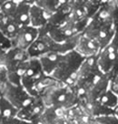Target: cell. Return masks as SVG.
Returning a JSON list of instances; mask_svg holds the SVG:
<instances>
[{"label":"cell","instance_id":"cell-14","mask_svg":"<svg viewBox=\"0 0 118 124\" xmlns=\"http://www.w3.org/2000/svg\"><path fill=\"white\" fill-rule=\"evenodd\" d=\"M115 58H116V53L115 52H109L108 53V59L109 60L114 61Z\"/></svg>","mask_w":118,"mask_h":124},{"label":"cell","instance_id":"cell-20","mask_svg":"<svg viewBox=\"0 0 118 124\" xmlns=\"http://www.w3.org/2000/svg\"><path fill=\"white\" fill-rule=\"evenodd\" d=\"M3 39H4V37H3V35H2V33L0 32V41H2Z\"/></svg>","mask_w":118,"mask_h":124},{"label":"cell","instance_id":"cell-3","mask_svg":"<svg viewBox=\"0 0 118 124\" xmlns=\"http://www.w3.org/2000/svg\"><path fill=\"white\" fill-rule=\"evenodd\" d=\"M16 7H17V4L14 0H6L0 5V11L3 15L12 17L16 9Z\"/></svg>","mask_w":118,"mask_h":124},{"label":"cell","instance_id":"cell-9","mask_svg":"<svg viewBox=\"0 0 118 124\" xmlns=\"http://www.w3.org/2000/svg\"><path fill=\"white\" fill-rule=\"evenodd\" d=\"M84 44H85V46L87 47L88 49H90V50H94V49L96 48V45H95V43L94 42L93 40H91V39H85Z\"/></svg>","mask_w":118,"mask_h":124},{"label":"cell","instance_id":"cell-11","mask_svg":"<svg viewBox=\"0 0 118 124\" xmlns=\"http://www.w3.org/2000/svg\"><path fill=\"white\" fill-rule=\"evenodd\" d=\"M57 58H58V56H57L56 53H50V54L47 56V59H48V61H50V62H56Z\"/></svg>","mask_w":118,"mask_h":124},{"label":"cell","instance_id":"cell-13","mask_svg":"<svg viewBox=\"0 0 118 124\" xmlns=\"http://www.w3.org/2000/svg\"><path fill=\"white\" fill-rule=\"evenodd\" d=\"M98 35H99L100 39H104L107 38V32L104 30H100L99 33H98Z\"/></svg>","mask_w":118,"mask_h":124},{"label":"cell","instance_id":"cell-16","mask_svg":"<svg viewBox=\"0 0 118 124\" xmlns=\"http://www.w3.org/2000/svg\"><path fill=\"white\" fill-rule=\"evenodd\" d=\"M87 64L89 66H93L95 64V58L94 57H91L87 59Z\"/></svg>","mask_w":118,"mask_h":124},{"label":"cell","instance_id":"cell-19","mask_svg":"<svg viewBox=\"0 0 118 124\" xmlns=\"http://www.w3.org/2000/svg\"><path fill=\"white\" fill-rule=\"evenodd\" d=\"M78 92H79V94H80V95H83V94H84V93H85V91H84V89H83V88H81V89H79Z\"/></svg>","mask_w":118,"mask_h":124},{"label":"cell","instance_id":"cell-1","mask_svg":"<svg viewBox=\"0 0 118 124\" xmlns=\"http://www.w3.org/2000/svg\"><path fill=\"white\" fill-rule=\"evenodd\" d=\"M38 34L37 29L34 27H21L16 34V42L20 48H24L35 41Z\"/></svg>","mask_w":118,"mask_h":124},{"label":"cell","instance_id":"cell-7","mask_svg":"<svg viewBox=\"0 0 118 124\" xmlns=\"http://www.w3.org/2000/svg\"><path fill=\"white\" fill-rule=\"evenodd\" d=\"M46 49V45L45 42L41 40H38L35 42H33V45L30 47V51L32 53H41Z\"/></svg>","mask_w":118,"mask_h":124},{"label":"cell","instance_id":"cell-12","mask_svg":"<svg viewBox=\"0 0 118 124\" xmlns=\"http://www.w3.org/2000/svg\"><path fill=\"white\" fill-rule=\"evenodd\" d=\"M24 58V53L22 51H20V52H16L14 56V58H15V60H22Z\"/></svg>","mask_w":118,"mask_h":124},{"label":"cell","instance_id":"cell-8","mask_svg":"<svg viewBox=\"0 0 118 124\" xmlns=\"http://www.w3.org/2000/svg\"><path fill=\"white\" fill-rule=\"evenodd\" d=\"M110 11L108 9H103L99 13V16L101 19L103 20H108L110 18Z\"/></svg>","mask_w":118,"mask_h":124},{"label":"cell","instance_id":"cell-2","mask_svg":"<svg viewBox=\"0 0 118 124\" xmlns=\"http://www.w3.org/2000/svg\"><path fill=\"white\" fill-rule=\"evenodd\" d=\"M12 17L20 27L29 26L30 24V5L26 2L17 4L16 9Z\"/></svg>","mask_w":118,"mask_h":124},{"label":"cell","instance_id":"cell-4","mask_svg":"<svg viewBox=\"0 0 118 124\" xmlns=\"http://www.w3.org/2000/svg\"><path fill=\"white\" fill-rule=\"evenodd\" d=\"M44 15L42 10L36 7H30V23L34 24V27H36V25H40L41 21L44 18Z\"/></svg>","mask_w":118,"mask_h":124},{"label":"cell","instance_id":"cell-5","mask_svg":"<svg viewBox=\"0 0 118 124\" xmlns=\"http://www.w3.org/2000/svg\"><path fill=\"white\" fill-rule=\"evenodd\" d=\"M15 112V109L13 106L8 103L5 99H1L0 101V113L5 117H11Z\"/></svg>","mask_w":118,"mask_h":124},{"label":"cell","instance_id":"cell-21","mask_svg":"<svg viewBox=\"0 0 118 124\" xmlns=\"http://www.w3.org/2000/svg\"><path fill=\"white\" fill-rule=\"evenodd\" d=\"M115 113H116V115L118 116V106H116V108H115Z\"/></svg>","mask_w":118,"mask_h":124},{"label":"cell","instance_id":"cell-6","mask_svg":"<svg viewBox=\"0 0 118 124\" xmlns=\"http://www.w3.org/2000/svg\"><path fill=\"white\" fill-rule=\"evenodd\" d=\"M100 101H101V103L106 105L108 107H114L117 104V97L111 91H108V92L104 93L101 97Z\"/></svg>","mask_w":118,"mask_h":124},{"label":"cell","instance_id":"cell-17","mask_svg":"<svg viewBox=\"0 0 118 124\" xmlns=\"http://www.w3.org/2000/svg\"><path fill=\"white\" fill-rule=\"evenodd\" d=\"M81 120H82L83 122H88L89 118H88L87 116H82V118H81Z\"/></svg>","mask_w":118,"mask_h":124},{"label":"cell","instance_id":"cell-15","mask_svg":"<svg viewBox=\"0 0 118 124\" xmlns=\"http://www.w3.org/2000/svg\"><path fill=\"white\" fill-rule=\"evenodd\" d=\"M64 110L62 109L61 108H57L56 110V116H58V117H61V116H63L64 115Z\"/></svg>","mask_w":118,"mask_h":124},{"label":"cell","instance_id":"cell-18","mask_svg":"<svg viewBox=\"0 0 118 124\" xmlns=\"http://www.w3.org/2000/svg\"><path fill=\"white\" fill-rule=\"evenodd\" d=\"M39 112H40V108H39V107H35V108H34V110H33V113L36 114V113H39Z\"/></svg>","mask_w":118,"mask_h":124},{"label":"cell","instance_id":"cell-10","mask_svg":"<svg viewBox=\"0 0 118 124\" xmlns=\"http://www.w3.org/2000/svg\"><path fill=\"white\" fill-rule=\"evenodd\" d=\"M66 98H67V96H66L65 93H61V94H59V95L57 96L56 101H57V102H59V103H63V102H65V101H66Z\"/></svg>","mask_w":118,"mask_h":124}]
</instances>
